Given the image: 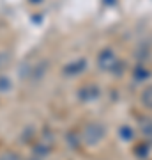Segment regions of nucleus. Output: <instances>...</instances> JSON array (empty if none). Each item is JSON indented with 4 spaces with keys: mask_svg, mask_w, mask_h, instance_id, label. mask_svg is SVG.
Instances as JSON below:
<instances>
[{
    "mask_svg": "<svg viewBox=\"0 0 152 160\" xmlns=\"http://www.w3.org/2000/svg\"><path fill=\"white\" fill-rule=\"evenodd\" d=\"M80 96H81V100H96L99 96V89L94 86H87L80 91Z\"/></svg>",
    "mask_w": 152,
    "mask_h": 160,
    "instance_id": "4",
    "label": "nucleus"
},
{
    "mask_svg": "<svg viewBox=\"0 0 152 160\" xmlns=\"http://www.w3.org/2000/svg\"><path fill=\"white\" fill-rule=\"evenodd\" d=\"M149 77H150V71H149V69H145L143 66L135 68V78L136 80H147Z\"/></svg>",
    "mask_w": 152,
    "mask_h": 160,
    "instance_id": "6",
    "label": "nucleus"
},
{
    "mask_svg": "<svg viewBox=\"0 0 152 160\" xmlns=\"http://www.w3.org/2000/svg\"><path fill=\"white\" fill-rule=\"evenodd\" d=\"M141 103L145 105V109L152 110V86L143 89V92H141Z\"/></svg>",
    "mask_w": 152,
    "mask_h": 160,
    "instance_id": "5",
    "label": "nucleus"
},
{
    "mask_svg": "<svg viewBox=\"0 0 152 160\" xmlns=\"http://www.w3.org/2000/svg\"><path fill=\"white\" fill-rule=\"evenodd\" d=\"M147 149H149V146H147V144H141V146H138V148L135 149V153H140L138 157H141V158H143V157L147 155Z\"/></svg>",
    "mask_w": 152,
    "mask_h": 160,
    "instance_id": "9",
    "label": "nucleus"
},
{
    "mask_svg": "<svg viewBox=\"0 0 152 160\" xmlns=\"http://www.w3.org/2000/svg\"><path fill=\"white\" fill-rule=\"evenodd\" d=\"M141 130H143V133H145V135H149V137L152 139V121L145 123V125L141 126Z\"/></svg>",
    "mask_w": 152,
    "mask_h": 160,
    "instance_id": "8",
    "label": "nucleus"
},
{
    "mask_svg": "<svg viewBox=\"0 0 152 160\" xmlns=\"http://www.w3.org/2000/svg\"><path fill=\"white\" fill-rule=\"evenodd\" d=\"M97 64H99V68L104 69V71H110V69L115 68V64H117V57H115V53L112 50H103L99 53V57H97Z\"/></svg>",
    "mask_w": 152,
    "mask_h": 160,
    "instance_id": "2",
    "label": "nucleus"
},
{
    "mask_svg": "<svg viewBox=\"0 0 152 160\" xmlns=\"http://www.w3.org/2000/svg\"><path fill=\"white\" fill-rule=\"evenodd\" d=\"M118 133H120L122 141H131V139H133V135H135V132H133V128H131V126H122V128L118 130Z\"/></svg>",
    "mask_w": 152,
    "mask_h": 160,
    "instance_id": "7",
    "label": "nucleus"
},
{
    "mask_svg": "<svg viewBox=\"0 0 152 160\" xmlns=\"http://www.w3.org/2000/svg\"><path fill=\"white\" fill-rule=\"evenodd\" d=\"M85 68H87V61H85V59H80V61H74V62L67 64V66L64 68V73L69 75V77H73V75L81 73Z\"/></svg>",
    "mask_w": 152,
    "mask_h": 160,
    "instance_id": "3",
    "label": "nucleus"
},
{
    "mask_svg": "<svg viewBox=\"0 0 152 160\" xmlns=\"http://www.w3.org/2000/svg\"><path fill=\"white\" fill-rule=\"evenodd\" d=\"M81 137H83L85 144L94 146V144H97V142L103 141V137H104V128H103V125H99V123H90V125L85 126Z\"/></svg>",
    "mask_w": 152,
    "mask_h": 160,
    "instance_id": "1",
    "label": "nucleus"
}]
</instances>
